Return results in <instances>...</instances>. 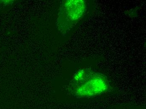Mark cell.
I'll use <instances>...</instances> for the list:
<instances>
[{
  "label": "cell",
  "mask_w": 146,
  "mask_h": 109,
  "mask_svg": "<svg viewBox=\"0 0 146 109\" xmlns=\"http://www.w3.org/2000/svg\"><path fill=\"white\" fill-rule=\"evenodd\" d=\"M73 92L79 97H91L106 92L109 88L108 78L91 69L77 71L73 79Z\"/></svg>",
  "instance_id": "cell-1"
},
{
  "label": "cell",
  "mask_w": 146,
  "mask_h": 109,
  "mask_svg": "<svg viewBox=\"0 0 146 109\" xmlns=\"http://www.w3.org/2000/svg\"><path fill=\"white\" fill-rule=\"evenodd\" d=\"M84 0H66L61 3L57 20L58 30L66 34L83 17L87 10Z\"/></svg>",
  "instance_id": "cell-2"
}]
</instances>
